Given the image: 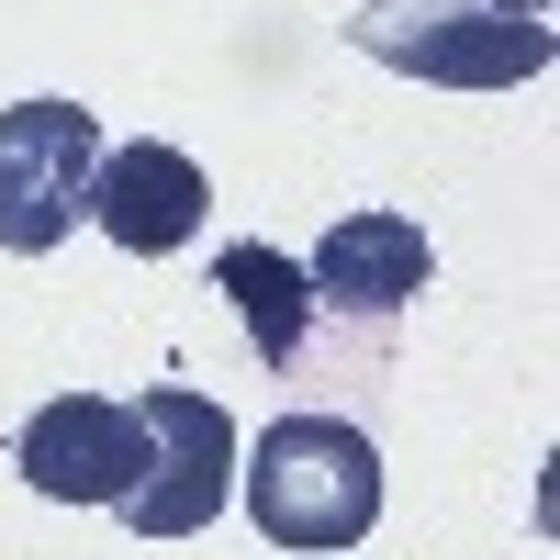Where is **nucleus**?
<instances>
[{"label":"nucleus","mask_w":560,"mask_h":560,"mask_svg":"<svg viewBox=\"0 0 560 560\" xmlns=\"http://www.w3.org/2000/svg\"><path fill=\"white\" fill-rule=\"evenodd\" d=\"M213 213V179L202 158L158 147V135H135V147H102V168H90V224L124 247V258H179L202 236Z\"/></svg>","instance_id":"423d86ee"},{"label":"nucleus","mask_w":560,"mask_h":560,"mask_svg":"<svg viewBox=\"0 0 560 560\" xmlns=\"http://www.w3.org/2000/svg\"><path fill=\"white\" fill-rule=\"evenodd\" d=\"M213 292H224V314L258 337L269 370L303 359V337H314V280L280 258V247H224V258H213Z\"/></svg>","instance_id":"6e6552de"},{"label":"nucleus","mask_w":560,"mask_h":560,"mask_svg":"<svg viewBox=\"0 0 560 560\" xmlns=\"http://www.w3.org/2000/svg\"><path fill=\"white\" fill-rule=\"evenodd\" d=\"M247 516L269 549H359L382 516V459L337 415H280L247 448Z\"/></svg>","instance_id":"f257e3e1"},{"label":"nucleus","mask_w":560,"mask_h":560,"mask_svg":"<svg viewBox=\"0 0 560 560\" xmlns=\"http://www.w3.org/2000/svg\"><path fill=\"white\" fill-rule=\"evenodd\" d=\"M135 415H147V482L124 493L135 538H202L236 493V415L191 382H158Z\"/></svg>","instance_id":"20e7f679"},{"label":"nucleus","mask_w":560,"mask_h":560,"mask_svg":"<svg viewBox=\"0 0 560 560\" xmlns=\"http://www.w3.org/2000/svg\"><path fill=\"white\" fill-rule=\"evenodd\" d=\"M90 168H102L90 102H68V90L12 102L0 113V247L12 258L68 247V224H90Z\"/></svg>","instance_id":"7ed1b4c3"},{"label":"nucleus","mask_w":560,"mask_h":560,"mask_svg":"<svg viewBox=\"0 0 560 560\" xmlns=\"http://www.w3.org/2000/svg\"><path fill=\"white\" fill-rule=\"evenodd\" d=\"M314 280V314H359V325H393L415 292L438 280V247L415 213H337L325 224V247L303 258Z\"/></svg>","instance_id":"0eeeda50"},{"label":"nucleus","mask_w":560,"mask_h":560,"mask_svg":"<svg viewBox=\"0 0 560 560\" xmlns=\"http://www.w3.org/2000/svg\"><path fill=\"white\" fill-rule=\"evenodd\" d=\"M348 34H359V57H382L404 79H438V90H516L560 57L549 23L482 12V0H359Z\"/></svg>","instance_id":"f03ea898"},{"label":"nucleus","mask_w":560,"mask_h":560,"mask_svg":"<svg viewBox=\"0 0 560 560\" xmlns=\"http://www.w3.org/2000/svg\"><path fill=\"white\" fill-rule=\"evenodd\" d=\"M12 459L45 504H124L147 482V415L113 404V393H57V404L23 415Z\"/></svg>","instance_id":"39448f33"},{"label":"nucleus","mask_w":560,"mask_h":560,"mask_svg":"<svg viewBox=\"0 0 560 560\" xmlns=\"http://www.w3.org/2000/svg\"><path fill=\"white\" fill-rule=\"evenodd\" d=\"M482 12H527V23H549V0H482Z\"/></svg>","instance_id":"1a4fd4ad"}]
</instances>
